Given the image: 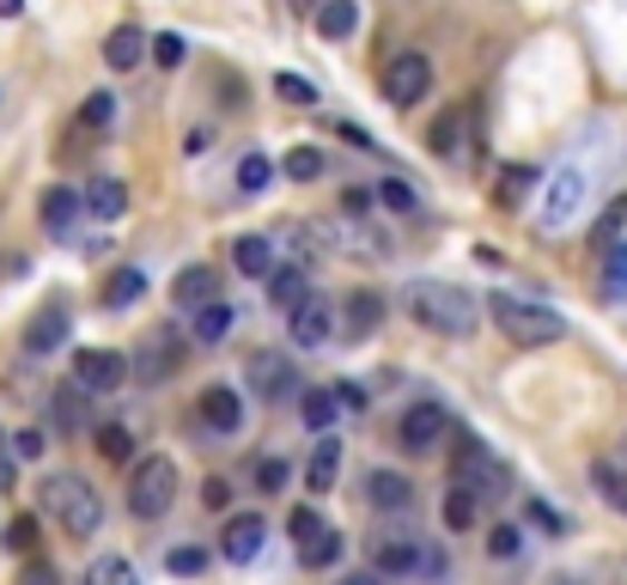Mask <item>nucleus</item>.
<instances>
[{"mask_svg":"<svg viewBox=\"0 0 627 585\" xmlns=\"http://www.w3.org/2000/svg\"><path fill=\"white\" fill-rule=\"evenodd\" d=\"M518 543H525V530H518V525H493L488 530V549L500 555V562H506V555H518Z\"/></svg>","mask_w":627,"mask_h":585,"instance_id":"50","label":"nucleus"},{"mask_svg":"<svg viewBox=\"0 0 627 585\" xmlns=\"http://www.w3.org/2000/svg\"><path fill=\"white\" fill-rule=\"evenodd\" d=\"M263 543H268V518H256V513H232L226 530H219V555H226L232 567L256 562V555H263Z\"/></svg>","mask_w":627,"mask_h":585,"instance_id":"11","label":"nucleus"},{"mask_svg":"<svg viewBox=\"0 0 627 585\" xmlns=\"http://www.w3.org/2000/svg\"><path fill=\"white\" fill-rule=\"evenodd\" d=\"M7 549H12V555H31V549H37V513H19V518L7 525Z\"/></svg>","mask_w":627,"mask_h":585,"instance_id":"43","label":"nucleus"},{"mask_svg":"<svg viewBox=\"0 0 627 585\" xmlns=\"http://www.w3.org/2000/svg\"><path fill=\"white\" fill-rule=\"evenodd\" d=\"M80 585H140V574L123 562V555H98V562L86 567V579Z\"/></svg>","mask_w":627,"mask_h":585,"instance_id":"35","label":"nucleus"},{"mask_svg":"<svg viewBox=\"0 0 627 585\" xmlns=\"http://www.w3.org/2000/svg\"><path fill=\"white\" fill-rule=\"evenodd\" d=\"M177 367H183V342H177V335H147L128 372H135V384H165Z\"/></svg>","mask_w":627,"mask_h":585,"instance_id":"12","label":"nucleus"},{"mask_svg":"<svg viewBox=\"0 0 627 585\" xmlns=\"http://www.w3.org/2000/svg\"><path fill=\"white\" fill-rule=\"evenodd\" d=\"M488 311H493V323H500V335H506V342H518V348H555V342H567V318L548 311V305H537V299H525V293H493Z\"/></svg>","mask_w":627,"mask_h":585,"instance_id":"3","label":"nucleus"},{"mask_svg":"<svg viewBox=\"0 0 627 585\" xmlns=\"http://www.w3.org/2000/svg\"><path fill=\"white\" fill-rule=\"evenodd\" d=\"M335 555H342V537H335L330 525H317L311 537H298V562H305V567H330Z\"/></svg>","mask_w":627,"mask_h":585,"instance_id":"32","label":"nucleus"},{"mask_svg":"<svg viewBox=\"0 0 627 585\" xmlns=\"http://www.w3.org/2000/svg\"><path fill=\"white\" fill-rule=\"evenodd\" d=\"M165 567H172V574H202V567H207V549H195V543H183V549H172V555H165Z\"/></svg>","mask_w":627,"mask_h":585,"instance_id":"48","label":"nucleus"},{"mask_svg":"<svg viewBox=\"0 0 627 585\" xmlns=\"http://www.w3.org/2000/svg\"><path fill=\"white\" fill-rule=\"evenodd\" d=\"M98 293H104V305H110V311H128L140 293H147V275H140V269H116Z\"/></svg>","mask_w":627,"mask_h":585,"instance_id":"28","label":"nucleus"},{"mask_svg":"<svg viewBox=\"0 0 627 585\" xmlns=\"http://www.w3.org/2000/svg\"><path fill=\"white\" fill-rule=\"evenodd\" d=\"M579 207H585V177H579V172H560L555 189H548V202H542V226L560 232L572 214H579Z\"/></svg>","mask_w":627,"mask_h":585,"instance_id":"16","label":"nucleus"},{"mask_svg":"<svg viewBox=\"0 0 627 585\" xmlns=\"http://www.w3.org/2000/svg\"><path fill=\"white\" fill-rule=\"evenodd\" d=\"M530 184H537V172H530V165H506L500 184H493V202H500V207H518Z\"/></svg>","mask_w":627,"mask_h":585,"instance_id":"36","label":"nucleus"},{"mask_svg":"<svg viewBox=\"0 0 627 585\" xmlns=\"http://www.w3.org/2000/svg\"><path fill=\"white\" fill-rule=\"evenodd\" d=\"M427 92H433V61H427L421 49H402V56L384 61V98L396 104V110H414Z\"/></svg>","mask_w":627,"mask_h":585,"instance_id":"6","label":"nucleus"},{"mask_svg":"<svg viewBox=\"0 0 627 585\" xmlns=\"http://www.w3.org/2000/svg\"><path fill=\"white\" fill-rule=\"evenodd\" d=\"M172 299H177V311H202V305H214V299H219V269H207V263L177 269Z\"/></svg>","mask_w":627,"mask_h":585,"instance_id":"13","label":"nucleus"},{"mask_svg":"<svg viewBox=\"0 0 627 585\" xmlns=\"http://www.w3.org/2000/svg\"><path fill=\"white\" fill-rule=\"evenodd\" d=\"M25 12V0H0V19H19Z\"/></svg>","mask_w":627,"mask_h":585,"instance_id":"57","label":"nucleus"},{"mask_svg":"<svg viewBox=\"0 0 627 585\" xmlns=\"http://www.w3.org/2000/svg\"><path fill=\"white\" fill-rule=\"evenodd\" d=\"M372 195L390 207V214H414V207H421V195H414L409 184H402V177H384V184H378Z\"/></svg>","mask_w":627,"mask_h":585,"instance_id":"39","label":"nucleus"},{"mask_svg":"<svg viewBox=\"0 0 627 585\" xmlns=\"http://www.w3.org/2000/svg\"><path fill=\"white\" fill-rule=\"evenodd\" d=\"M597 299L604 305H616V299H627V238L604 244V263H597Z\"/></svg>","mask_w":627,"mask_h":585,"instance_id":"22","label":"nucleus"},{"mask_svg":"<svg viewBox=\"0 0 627 585\" xmlns=\"http://www.w3.org/2000/svg\"><path fill=\"white\" fill-rule=\"evenodd\" d=\"M274 98H286V104L305 110V104H317V86H311L305 74H274Z\"/></svg>","mask_w":627,"mask_h":585,"instance_id":"40","label":"nucleus"},{"mask_svg":"<svg viewBox=\"0 0 627 585\" xmlns=\"http://www.w3.org/2000/svg\"><path fill=\"white\" fill-rule=\"evenodd\" d=\"M451 482L476 506H493V500H506V488H512V470H506L481 439H463V446H457V464H451Z\"/></svg>","mask_w":627,"mask_h":585,"instance_id":"4","label":"nucleus"},{"mask_svg":"<svg viewBox=\"0 0 627 585\" xmlns=\"http://www.w3.org/2000/svg\"><path fill=\"white\" fill-rule=\"evenodd\" d=\"M232 263H238V275H256V281H263L268 269H274V251H268V238H256V232H244V238H232Z\"/></svg>","mask_w":627,"mask_h":585,"instance_id":"27","label":"nucleus"},{"mask_svg":"<svg viewBox=\"0 0 627 585\" xmlns=\"http://www.w3.org/2000/svg\"><path fill=\"white\" fill-rule=\"evenodd\" d=\"M98 451L110 464H128V451H135V433L128 427H98Z\"/></svg>","mask_w":627,"mask_h":585,"instance_id":"42","label":"nucleus"},{"mask_svg":"<svg viewBox=\"0 0 627 585\" xmlns=\"http://www.w3.org/2000/svg\"><path fill=\"white\" fill-rule=\"evenodd\" d=\"M342 585H384V574H347Z\"/></svg>","mask_w":627,"mask_h":585,"instance_id":"56","label":"nucleus"},{"mask_svg":"<svg viewBox=\"0 0 627 585\" xmlns=\"http://www.w3.org/2000/svg\"><path fill=\"white\" fill-rule=\"evenodd\" d=\"M427 140H433V153H439V159H451V153H457V140H463V110H445V116L433 123V135H427Z\"/></svg>","mask_w":627,"mask_h":585,"instance_id":"37","label":"nucleus"},{"mask_svg":"<svg viewBox=\"0 0 627 585\" xmlns=\"http://www.w3.org/2000/svg\"><path fill=\"white\" fill-rule=\"evenodd\" d=\"M627 226V195H616V202H609L604 207V220H597V232H591V244H597V251H604V244L609 238H616V232Z\"/></svg>","mask_w":627,"mask_h":585,"instance_id":"44","label":"nucleus"},{"mask_svg":"<svg viewBox=\"0 0 627 585\" xmlns=\"http://www.w3.org/2000/svg\"><path fill=\"white\" fill-rule=\"evenodd\" d=\"M372 567L378 574H421L427 555H421V543L414 537H378L372 543Z\"/></svg>","mask_w":627,"mask_h":585,"instance_id":"18","label":"nucleus"},{"mask_svg":"<svg viewBox=\"0 0 627 585\" xmlns=\"http://www.w3.org/2000/svg\"><path fill=\"white\" fill-rule=\"evenodd\" d=\"M268 177H274V165L263 159V153H251V159H244V165H238V189H244V195L268 189Z\"/></svg>","mask_w":627,"mask_h":585,"instance_id":"46","label":"nucleus"},{"mask_svg":"<svg viewBox=\"0 0 627 585\" xmlns=\"http://www.w3.org/2000/svg\"><path fill=\"white\" fill-rule=\"evenodd\" d=\"M298 409H305V427H311V433H330L335 415H342V402H335V390H305V402H298Z\"/></svg>","mask_w":627,"mask_h":585,"instance_id":"34","label":"nucleus"},{"mask_svg":"<svg viewBox=\"0 0 627 585\" xmlns=\"http://www.w3.org/2000/svg\"><path fill=\"white\" fill-rule=\"evenodd\" d=\"M202 421L214 427V433H238L244 427V397L232 384H207L202 390Z\"/></svg>","mask_w":627,"mask_h":585,"instance_id":"17","label":"nucleus"},{"mask_svg":"<svg viewBox=\"0 0 627 585\" xmlns=\"http://www.w3.org/2000/svg\"><path fill=\"white\" fill-rule=\"evenodd\" d=\"M147 49H153V61H159V68H177V61L189 56V43H183L177 31H159V37H153V43H147Z\"/></svg>","mask_w":627,"mask_h":585,"instance_id":"47","label":"nucleus"},{"mask_svg":"<svg viewBox=\"0 0 627 585\" xmlns=\"http://www.w3.org/2000/svg\"><path fill=\"white\" fill-rule=\"evenodd\" d=\"M251 390H263L268 402L293 397V390H298V367L286 354H256L251 360Z\"/></svg>","mask_w":627,"mask_h":585,"instance_id":"14","label":"nucleus"},{"mask_svg":"<svg viewBox=\"0 0 627 585\" xmlns=\"http://www.w3.org/2000/svg\"><path fill=\"white\" fill-rule=\"evenodd\" d=\"M263 281H268V305H274V311H293L298 299L311 293V287H305V275H298V269H268Z\"/></svg>","mask_w":627,"mask_h":585,"instance_id":"30","label":"nucleus"},{"mask_svg":"<svg viewBox=\"0 0 627 585\" xmlns=\"http://www.w3.org/2000/svg\"><path fill=\"white\" fill-rule=\"evenodd\" d=\"M49 421H56L61 433H80V421H86V390H80V384L56 390V397H49Z\"/></svg>","mask_w":627,"mask_h":585,"instance_id":"29","label":"nucleus"},{"mask_svg":"<svg viewBox=\"0 0 627 585\" xmlns=\"http://www.w3.org/2000/svg\"><path fill=\"white\" fill-rule=\"evenodd\" d=\"M37 494H43V513L56 518L68 537L86 543V537H98V530H104V494L91 488L86 476H68V470L43 476V488H37Z\"/></svg>","mask_w":627,"mask_h":585,"instance_id":"2","label":"nucleus"},{"mask_svg":"<svg viewBox=\"0 0 627 585\" xmlns=\"http://www.w3.org/2000/svg\"><path fill=\"white\" fill-rule=\"evenodd\" d=\"M80 214H86V195H74V189H49L43 195V232L49 238H74Z\"/></svg>","mask_w":627,"mask_h":585,"instance_id":"19","label":"nucleus"},{"mask_svg":"<svg viewBox=\"0 0 627 585\" xmlns=\"http://www.w3.org/2000/svg\"><path fill=\"white\" fill-rule=\"evenodd\" d=\"M43 446H49V439L37 433V427H25V433H12V458H43Z\"/></svg>","mask_w":627,"mask_h":585,"instance_id":"51","label":"nucleus"},{"mask_svg":"<svg viewBox=\"0 0 627 585\" xmlns=\"http://www.w3.org/2000/svg\"><path fill=\"white\" fill-rule=\"evenodd\" d=\"M286 177H293V184H311V177H323V153H317V147H293V153H286Z\"/></svg>","mask_w":627,"mask_h":585,"instance_id":"41","label":"nucleus"},{"mask_svg":"<svg viewBox=\"0 0 627 585\" xmlns=\"http://www.w3.org/2000/svg\"><path fill=\"white\" fill-rule=\"evenodd\" d=\"M86 207L98 220H123L128 214V184H123V177H98V184L86 189Z\"/></svg>","mask_w":627,"mask_h":585,"instance_id":"26","label":"nucleus"},{"mask_svg":"<svg viewBox=\"0 0 627 585\" xmlns=\"http://www.w3.org/2000/svg\"><path fill=\"white\" fill-rule=\"evenodd\" d=\"M335 476H342V439H335V427H330V433L317 439V451H311V464H305V488L311 494H330Z\"/></svg>","mask_w":627,"mask_h":585,"instance_id":"20","label":"nucleus"},{"mask_svg":"<svg viewBox=\"0 0 627 585\" xmlns=\"http://www.w3.org/2000/svg\"><path fill=\"white\" fill-rule=\"evenodd\" d=\"M409 311H414L421 330L451 335V342H457V335H476V323H481L476 293L451 287V281H414V287H409Z\"/></svg>","mask_w":627,"mask_h":585,"instance_id":"1","label":"nucleus"},{"mask_svg":"<svg viewBox=\"0 0 627 585\" xmlns=\"http://www.w3.org/2000/svg\"><path fill=\"white\" fill-rule=\"evenodd\" d=\"M202 500H207V506H226V482H219V476H214V482L202 488Z\"/></svg>","mask_w":627,"mask_h":585,"instance_id":"54","label":"nucleus"},{"mask_svg":"<svg viewBox=\"0 0 627 585\" xmlns=\"http://www.w3.org/2000/svg\"><path fill=\"white\" fill-rule=\"evenodd\" d=\"M311 25H317L323 43H342V37H354V31H360V7H354V0H317Z\"/></svg>","mask_w":627,"mask_h":585,"instance_id":"21","label":"nucleus"},{"mask_svg":"<svg viewBox=\"0 0 627 585\" xmlns=\"http://www.w3.org/2000/svg\"><path fill=\"white\" fill-rule=\"evenodd\" d=\"M555 585H572V579H555Z\"/></svg>","mask_w":627,"mask_h":585,"instance_id":"59","label":"nucleus"},{"mask_svg":"<svg viewBox=\"0 0 627 585\" xmlns=\"http://www.w3.org/2000/svg\"><path fill=\"white\" fill-rule=\"evenodd\" d=\"M451 439V409L445 402H414L409 415H402V451H433V446H445Z\"/></svg>","mask_w":627,"mask_h":585,"instance_id":"9","label":"nucleus"},{"mask_svg":"<svg viewBox=\"0 0 627 585\" xmlns=\"http://www.w3.org/2000/svg\"><path fill=\"white\" fill-rule=\"evenodd\" d=\"M140 56H147V37H140V25H116V31L104 37V61H110L116 74L140 68Z\"/></svg>","mask_w":627,"mask_h":585,"instance_id":"25","label":"nucleus"},{"mask_svg":"<svg viewBox=\"0 0 627 585\" xmlns=\"http://www.w3.org/2000/svg\"><path fill=\"white\" fill-rule=\"evenodd\" d=\"M19 585H61V579H56V567H49V562H25Z\"/></svg>","mask_w":627,"mask_h":585,"instance_id":"52","label":"nucleus"},{"mask_svg":"<svg viewBox=\"0 0 627 585\" xmlns=\"http://www.w3.org/2000/svg\"><path fill=\"white\" fill-rule=\"evenodd\" d=\"M226 335H232V305H219V299H214V305L195 311V342H202V348H219Z\"/></svg>","mask_w":627,"mask_h":585,"instance_id":"31","label":"nucleus"},{"mask_svg":"<svg viewBox=\"0 0 627 585\" xmlns=\"http://www.w3.org/2000/svg\"><path fill=\"white\" fill-rule=\"evenodd\" d=\"M323 238L335 244V251H347V256H390V238L378 226H354V220H330L323 226Z\"/></svg>","mask_w":627,"mask_h":585,"instance_id":"15","label":"nucleus"},{"mask_svg":"<svg viewBox=\"0 0 627 585\" xmlns=\"http://www.w3.org/2000/svg\"><path fill=\"white\" fill-rule=\"evenodd\" d=\"M591 482H597V494H604V506L627 513V470H616L609 458H597V464H591Z\"/></svg>","mask_w":627,"mask_h":585,"instance_id":"33","label":"nucleus"},{"mask_svg":"<svg viewBox=\"0 0 627 585\" xmlns=\"http://www.w3.org/2000/svg\"><path fill=\"white\" fill-rule=\"evenodd\" d=\"M330 390H335V402H342V409H365V390H360V384L342 379V384H330Z\"/></svg>","mask_w":627,"mask_h":585,"instance_id":"53","label":"nucleus"},{"mask_svg":"<svg viewBox=\"0 0 627 585\" xmlns=\"http://www.w3.org/2000/svg\"><path fill=\"white\" fill-rule=\"evenodd\" d=\"M530 518H537V525H542V530H560V525H555V513H548V506H542V500H530Z\"/></svg>","mask_w":627,"mask_h":585,"instance_id":"55","label":"nucleus"},{"mask_svg":"<svg viewBox=\"0 0 627 585\" xmlns=\"http://www.w3.org/2000/svg\"><path fill=\"white\" fill-rule=\"evenodd\" d=\"M68 330H74V311H68V299H49V305H37V318L25 323V354H31V360L56 354V348L68 342Z\"/></svg>","mask_w":627,"mask_h":585,"instance_id":"10","label":"nucleus"},{"mask_svg":"<svg viewBox=\"0 0 627 585\" xmlns=\"http://www.w3.org/2000/svg\"><path fill=\"white\" fill-rule=\"evenodd\" d=\"M365 500H372L378 513H402V506L414 500V488H409V476H396V470H372L365 476Z\"/></svg>","mask_w":627,"mask_h":585,"instance_id":"24","label":"nucleus"},{"mask_svg":"<svg viewBox=\"0 0 627 585\" xmlns=\"http://www.w3.org/2000/svg\"><path fill=\"white\" fill-rule=\"evenodd\" d=\"M378 323H384V299H378V293H347V318H342V335H347V342H365V335H372L378 330Z\"/></svg>","mask_w":627,"mask_h":585,"instance_id":"23","label":"nucleus"},{"mask_svg":"<svg viewBox=\"0 0 627 585\" xmlns=\"http://www.w3.org/2000/svg\"><path fill=\"white\" fill-rule=\"evenodd\" d=\"M286 476H293V470H286V458H263V464H256V488H263V494H281Z\"/></svg>","mask_w":627,"mask_h":585,"instance_id":"49","label":"nucleus"},{"mask_svg":"<svg viewBox=\"0 0 627 585\" xmlns=\"http://www.w3.org/2000/svg\"><path fill=\"white\" fill-rule=\"evenodd\" d=\"M74 384H80L86 397H110V390L128 384V360L110 354V348H80V354H74Z\"/></svg>","mask_w":627,"mask_h":585,"instance_id":"8","label":"nucleus"},{"mask_svg":"<svg viewBox=\"0 0 627 585\" xmlns=\"http://www.w3.org/2000/svg\"><path fill=\"white\" fill-rule=\"evenodd\" d=\"M177 506V464L165 458V451H153V458L135 464V482H128V513L135 518H165Z\"/></svg>","mask_w":627,"mask_h":585,"instance_id":"5","label":"nucleus"},{"mask_svg":"<svg viewBox=\"0 0 627 585\" xmlns=\"http://www.w3.org/2000/svg\"><path fill=\"white\" fill-rule=\"evenodd\" d=\"M116 123V98L110 92H86V110H80V128H91V135H104V128Z\"/></svg>","mask_w":627,"mask_h":585,"instance_id":"38","label":"nucleus"},{"mask_svg":"<svg viewBox=\"0 0 627 585\" xmlns=\"http://www.w3.org/2000/svg\"><path fill=\"white\" fill-rule=\"evenodd\" d=\"M293 7H317V0H293Z\"/></svg>","mask_w":627,"mask_h":585,"instance_id":"58","label":"nucleus"},{"mask_svg":"<svg viewBox=\"0 0 627 585\" xmlns=\"http://www.w3.org/2000/svg\"><path fill=\"white\" fill-rule=\"evenodd\" d=\"M286 335L298 348H330V335H342V311L330 305V293H305L286 311Z\"/></svg>","mask_w":627,"mask_h":585,"instance_id":"7","label":"nucleus"},{"mask_svg":"<svg viewBox=\"0 0 627 585\" xmlns=\"http://www.w3.org/2000/svg\"><path fill=\"white\" fill-rule=\"evenodd\" d=\"M476 513H481V506L469 500L463 488H451V494H445V525H451V530H469V525H476Z\"/></svg>","mask_w":627,"mask_h":585,"instance_id":"45","label":"nucleus"}]
</instances>
